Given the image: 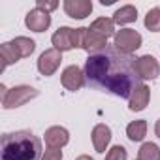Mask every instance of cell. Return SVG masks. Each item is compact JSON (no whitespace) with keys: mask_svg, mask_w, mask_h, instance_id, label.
Wrapping results in <instances>:
<instances>
[{"mask_svg":"<svg viewBox=\"0 0 160 160\" xmlns=\"http://www.w3.org/2000/svg\"><path fill=\"white\" fill-rule=\"evenodd\" d=\"M12 43L19 49V53L23 55V58L25 57H30L34 53V49H36V42L30 40V38H27V36H17V38L12 40Z\"/></svg>","mask_w":160,"mask_h":160,"instance_id":"obj_20","label":"cell"},{"mask_svg":"<svg viewBox=\"0 0 160 160\" xmlns=\"http://www.w3.org/2000/svg\"><path fill=\"white\" fill-rule=\"evenodd\" d=\"M138 58L134 55L122 53L113 45L89 55L85 60V79L87 85L117 98H130L132 92L143 85V79L136 68Z\"/></svg>","mask_w":160,"mask_h":160,"instance_id":"obj_1","label":"cell"},{"mask_svg":"<svg viewBox=\"0 0 160 160\" xmlns=\"http://www.w3.org/2000/svg\"><path fill=\"white\" fill-rule=\"evenodd\" d=\"M64 12L72 19H85L92 13V2L91 0H64L62 4Z\"/></svg>","mask_w":160,"mask_h":160,"instance_id":"obj_10","label":"cell"},{"mask_svg":"<svg viewBox=\"0 0 160 160\" xmlns=\"http://www.w3.org/2000/svg\"><path fill=\"white\" fill-rule=\"evenodd\" d=\"M126 136L130 141H143V138L147 136V121L139 119V121H132L126 126Z\"/></svg>","mask_w":160,"mask_h":160,"instance_id":"obj_18","label":"cell"},{"mask_svg":"<svg viewBox=\"0 0 160 160\" xmlns=\"http://www.w3.org/2000/svg\"><path fill=\"white\" fill-rule=\"evenodd\" d=\"M42 160H62V151L60 149H49L47 147V151L43 152Z\"/></svg>","mask_w":160,"mask_h":160,"instance_id":"obj_24","label":"cell"},{"mask_svg":"<svg viewBox=\"0 0 160 160\" xmlns=\"http://www.w3.org/2000/svg\"><path fill=\"white\" fill-rule=\"evenodd\" d=\"M136 68H138V73H139V77L143 79V81H147V79L152 81V79H156L160 75V64H158V60L152 55H141V57H138Z\"/></svg>","mask_w":160,"mask_h":160,"instance_id":"obj_9","label":"cell"},{"mask_svg":"<svg viewBox=\"0 0 160 160\" xmlns=\"http://www.w3.org/2000/svg\"><path fill=\"white\" fill-rule=\"evenodd\" d=\"M154 134L160 138V119H158V121H156V124H154Z\"/></svg>","mask_w":160,"mask_h":160,"instance_id":"obj_26","label":"cell"},{"mask_svg":"<svg viewBox=\"0 0 160 160\" xmlns=\"http://www.w3.org/2000/svg\"><path fill=\"white\" fill-rule=\"evenodd\" d=\"M126 158H128V151L122 145H113L106 152V160H126Z\"/></svg>","mask_w":160,"mask_h":160,"instance_id":"obj_22","label":"cell"},{"mask_svg":"<svg viewBox=\"0 0 160 160\" xmlns=\"http://www.w3.org/2000/svg\"><path fill=\"white\" fill-rule=\"evenodd\" d=\"M60 62H62V53H60L58 49H55V47L45 49V51L40 55V58H38V72H40L42 75L49 77V75H53V73L58 70Z\"/></svg>","mask_w":160,"mask_h":160,"instance_id":"obj_7","label":"cell"},{"mask_svg":"<svg viewBox=\"0 0 160 160\" xmlns=\"http://www.w3.org/2000/svg\"><path fill=\"white\" fill-rule=\"evenodd\" d=\"M138 160H160V147L152 141H145L138 151Z\"/></svg>","mask_w":160,"mask_h":160,"instance_id":"obj_19","label":"cell"},{"mask_svg":"<svg viewBox=\"0 0 160 160\" xmlns=\"http://www.w3.org/2000/svg\"><path fill=\"white\" fill-rule=\"evenodd\" d=\"M0 91H2V108L4 109L21 108L40 94V91H36L34 87H28V85H17L12 89H8L6 85H0Z\"/></svg>","mask_w":160,"mask_h":160,"instance_id":"obj_3","label":"cell"},{"mask_svg":"<svg viewBox=\"0 0 160 160\" xmlns=\"http://www.w3.org/2000/svg\"><path fill=\"white\" fill-rule=\"evenodd\" d=\"M138 21V10L136 6L132 4H126V6H121L115 13H113V23L115 25H130V23H136Z\"/></svg>","mask_w":160,"mask_h":160,"instance_id":"obj_15","label":"cell"},{"mask_svg":"<svg viewBox=\"0 0 160 160\" xmlns=\"http://www.w3.org/2000/svg\"><path fill=\"white\" fill-rule=\"evenodd\" d=\"M89 28H91L92 32L102 34L104 38H111V36L117 34V32H115V23H113V19H109V17H98V19H94Z\"/></svg>","mask_w":160,"mask_h":160,"instance_id":"obj_17","label":"cell"},{"mask_svg":"<svg viewBox=\"0 0 160 160\" xmlns=\"http://www.w3.org/2000/svg\"><path fill=\"white\" fill-rule=\"evenodd\" d=\"M75 160H94V158H92V156H89V154H79Z\"/></svg>","mask_w":160,"mask_h":160,"instance_id":"obj_25","label":"cell"},{"mask_svg":"<svg viewBox=\"0 0 160 160\" xmlns=\"http://www.w3.org/2000/svg\"><path fill=\"white\" fill-rule=\"evenodd\" d=\"M141 43H143V38L134 28H121L113 36V47H117L119 51L128 53V55H132L134 51H138L141 47Z\"/></svg>","mask_w":160,"mask_h":160,"instance_id":"obj_5","label":"cell"},{"mask_svg":"<svg viewBox=\"0 0 160 160\" xmlns=\"http://www.w3.org/2000/svg\"><path fill=\"white\" fill-rule=\"evenodd\" d=\"M42 139L30 130L8 132L0 139V160H42Z\"/></svg>","mask_w":160,"mask_h":160,"instance_id":"obj_2","label":"cell"},{"mask_svg":"<svg viewBox=\"0 0 160 160\" xmlns=\"http://www.w3.org/2000/svg\"><path fill=\"white\" fill-rule=\"evenodd\" d=\"M25 25L32 32H45L51 27V13L40 10V8H34L25 15Z\"/></svg>","mask_w":160,"mask_h":160,"instance_id":"obj_8","label":"cell"},{"mask_svg":"<svg viewBox=\"0 0 160 160\" xmlns=\"http://www.w3.org/2000/svg\"><path fill=\"white\" fill-rule=\"evenodd\" d=\"M87 28H72V27H60L53 36H51V43L55 49L62 51H70L75 47L83 45V36H85Z\"/></svg>","mask_w":160,"mask_h":160,"instance_id":"obj_4","label":"cell"},{"mask_svg":"<svg viewBox=\"0 0 160 160\" xmlns=\"http://www.w3.org/2000/svg\"><path fill=\"white\" fill-rule=\"evenodd\" d=\"M60 83H62V87H64L66 91L77 92L79 89H81V87L87 83L85 72L79 68V66H75V64L66 66V68L62 70V73H60Z\"/></svg>","mask_w":160,"mask_h":160,"instance_id":"obj_6","label":"cell"},{"mask_svg":"<svg viewBox=\"0 0 160 160\" xmlns=\"http://www.w3.org/2000/svg\"><path fill=\"white\" fill-rule=\"evenodd\" d=\"M145 28L151 32H160V8H152L145 15Z\"/></svg>","mask_w":160,"mask_h":160,"instance_id":"obj_21","label":"cell"},{"mask_svg":"<svg viewBox=\"0 0 160 160\" xmlns=\"http://www.w3.org/2000/svg\"><path fill=\"white\" fill-rule=\"evenodd\" d=\"M149 100H151V89L143 83V85L138 87V89L132 92V96L128 98V109H130V111H143V109L147 108Z\"/></svg>","mask_w":160,"mask_h":160,"instance_id":"obj_14","label":"cell"},{"mask_svg":"<svg viewBox=\"0 0 160 160\" xmlns=\"http://www.w3.org/2000/svg\"><path fill=\"white\" fill-rule=\"evenodd\" d=\"M36 8L51 13V12H55L58 8V2H57V0H53V2H47V0H36Z\"/></svg>","mask_w":160,"mask_h":160,"instance_id":"obj_23","label":"cell"},{"mask_svg":"<svg viewBox=\"0 0 160 160\" xmlns=\"http://www.w3.org/2000/svg\"><path fill=\"white\" fill-rule=\"evenodd\" d=\"M70 141V132L64 126H51L45 130V143L49 149H62Z\"/></svg>","mask_w":160,"mask_h":160,"instance_id":"obj_11","label":"cell"},{"mask_svg":"<svg viewBox=\"0 0 160 160\" xmlns=\"http://www.w3.org/2000/svg\"><path fill=\"white\" fill-rule=\"evenodd\" d=\"M106 47H108V38H104V36L98 34V32H92L91 28L85 30L81 49H85L89 55H92V53H98V51H102V49H106Z\"/></svg>","mask_w":160,"mask_h":160,"instance_id":"obj_13","label":"cell"},{"mask_svg":"<svg viewBox=\"0 0 160 160\" xmlns=\"http://www.w3.org/2000/svg\"><path fill=\"white\" fill-rule=\"evenodd\" d=\"M0 55H2V70H6L10 64H15L23 58V55L19 53V49L12 42H6L0 45Z\"/></svg>","mask_w":160,"mask_h":160,"instance_id":"obj_16","label":"cell"},{"mask_svg":"<svg viewBox=\"0 0 160 160\" xmlns=\"http://www.w3.org/2000/svg\"><path fill=\"white\" fill-rule=\"evenodd\" d=\"M91 138H92L94 151H96V152H106V149H108V145H109L113 134H111V128H109L108 124L100 122V124H96V126L92 128Z\"/></svg>","mask_w":160,"mask_h":160,"instance_id":"obj_12","label":"cell"}]
</instances>
